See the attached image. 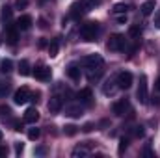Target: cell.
Returning <instances> with one entry per match:
<instances>
[{
	"label": "cell",
	"instance_id": "10",
	"mask_svg": "<svg viewBox=\"0 0 160 158\" xmlns=\"http://www.w3.org/2000/svg\"><path fill=\"white\" fill-rule=\"evenodd\" d=\"M82 114H84V108L80 104H67L65 106V116H69V117H80Z\"/></svg>",
	"mask_w": 160,
	"mask_h": 158
},
{
	"label": "cell",
	"instance_id": "41",
	"mask_svg": "<svg viewBox=\"0 0 160 158\" xmlns=\"http://www.w3.org/2000/svg\"><path fill=\"white\" fill-rule=\"evenodd\" d=\"M0 140H2V130H0Z\"/></svg>",
	"mask_w": 160,
	"mask_h": 158
},
{
	"label": "cell",
	"instance_id": "4",
	"mask_svg": "<svg viewBox=\"0 0 160 158\" xmlns=\"http://www.w3.org/2000/svg\"><path fill=\"white\" fill-rule=\"evenodd\" d=\"M82 63L88 67V69H99L102 65V56L101 54H89L82 60Z\"/></svg>",
	"mask_w": 160,
	"mask_h": 158
},
{
	"label": "cell",
	"instance_id": "6",
	"mask_svg": "<svg viewBox=\"0 0 160 158\" xmlns=\"http://www.w3.org/2000/svg\"><path fill=\"white\" fill-rule=\"evenodd\" d=\"M130 86H132V75L128 71H121L119 75H118V87L128 89Z\"/></svg>",
	"mask_w": 160,
	"mask_h": 158
},
{
	"label": "cell",
	"instance_id": "3",
	"mask_svg": "<svg viewBox=\"0 0 160 158\" xmlns=\"http://www.w3.org/2000/svg\"><path fill=\"white\" fill-rule=\"evenodd\" d=\"M136 95H138V101H140L142 104H145V102H147L149 93H147V77H145V75H142V77H140V86H138Z\"/></svg>",
	"mask_w": 160,
	"mask_h": 158
},
{
	"label": "cell",
	"instance_id": "34",
	"mask_svg": "<svg viewBox=\"0 0 160 158\" xmlns=\"http://www.w3.org/2000/svg\"><path fill=\"white\" fill-rule=\"evenodd\" d=\"M22 149H24V145H22L21 141H17V143H15V151H17V153H22Z\"/></svg>",
	"mask_w": 160,
	"mask_h": 158
},
{
	"label": "cell",
	"instance_id": "12",
	"mask_svg": "<svg viewBox=\"0 0 160 158\" xmlns=\"http://www.w3.org/2000/svg\"><path fill=\"white\" fill-rule=\"evenodd\" d=\"M24 123H30V125H34L38 119H39V112L36 110V108H28L26 112H24Z\"/></svg>",
	"mask_w": 160,
	"mask_h": 158
},
{
	"label": "cell",
	"instance_id": "29",
	"mask_svg": "<svg viewBox=\"0 0 160 158\" xmlns=\"http://www.w3.org/2000/svg\"><path fill=\"white\" fill-rule=\"evenodd\" d=\"M65 134H69V136L77 134V126H75V125H67V126H65Z\"/></svg>",
	"mask_w": 160,
	"mask_h": 158
},
{
	"label": "cell",
	"instance_id": "13",
	"mask_svg": "<svg viewBox=\"0 0 160 158\" xmlns=\"http://www.w3.org/2000/svg\"><path fill=\"white\" fill-rule=\"evenodd\" d=\"M155 7H157L155 0H147V2H143V4H142V7H140V9H142V15H143V17H149V15L155 11Z\"/></svg>",
	"mask_w": 160,
	"mask_h": 158
},
{
	"label": "cell",
	"instance_id": "16",
	"mask_svg": "<svg viewBox=\"0 0 160 158\" xmlns=\"http://www.w3.org/2000/svg\"><path fill=\"white\" fill-rule=\"evenodd\" d=\"M19 28H17V24L15 26H8V41L13 45V43H17V39H19V32H17Z\"/></svg>",
	"mask_w": 160,
	"mask_h": 158
},
{
	"label": "cell",
	"instance_id": "35",
	"mask_svg": "<svg viewBox=\"0 0 160 158\" xmlns=\"http://www.w3.org/2000/svg\"><path fill=\"white\" fill-rule=\"evenodd\" d=\"M118 22L119 24H127V15H119L118 17Z\"/></svg>",
	"mask_w": 160,
	"mask_h": 158
},
{
	"label": "cell",
	"instance_id": "19",
	"mask_svg": "<svg viewBox=\"0 0 160 158\" xmlns=\"http://www.w3.org/2000/svg\"><path fill=\"white\" fill-rule=\"evenodd\" d=\"M58 50H60V41L52 39V41H50V45H48V54H50V58L58 56Z\"/></svg>",
	"mask_w": 160,
	"mask_h": 158
},
{
	"label": "cell",
	"instance_id": "37",
	"mask_svg": "<svg viewBox=\"0 0 160 158\" xmlns=\"http://www.w3.org/2000/svg\"><path fill=\"white\" fill-rule=\"evenodd\" d=\"M45 153H47L45 147H38V149H36V155H45Z\"/></svg>",
	"mask_w": 160,
	"mask_h": 158
},
{
	"label": "cell",
	"instance_id": "31",
	"mask_svg": "<svg viewBox=\"0 0 160 158\" xmlns=\"http://www.w3.org/2000/svg\"><path fill=\"white\" fill-rule=\"evenodd\" d=\"M134 136H136V138H142V136H143V126H136V128H134Z\"/></svg>",
	"mask_w": 160,
	"mask_h": 158
},
{
	"label": "cell",
	"instance_id": "5",
	"mask_svg": "<svg viewBox=\"0 0 160 158\" xmlns=\"http://www.w3.org/2000/svg\"><path fill=\"white\" fill-rule=\"evenodd\" d=\"M30 99H32V93H30L28 87H21V89H17L15 95H13V102H15V104H26Z\"/></svg>",
	"mask_w": 160,
	"mask_h": 158
},
{
	"label": "cell",
	"instance_id": "1",
	"mask_svg": "<svg viewBox=\"0 0 160 158\" xmlns=\"http://www.w3.org/2000/svg\"><path fill=\"white\" fill-rule=\"evenodd\" d=\"M99 34V22H86L80 28V37L84 41H95Z\"/></svg>",
	"mask_w": 160,
	"mask_h": 158
},
{
	"label": "cell",
	"instance_id": "40",
	"mask_svg": "<svg viewBox=\"0 0 160 158\" xmlns=\"http://www.w3.org/2000/svg\"><path fill=\"white\" fill-rule=\"evenodd\" d=\"M157 89L160 91V77H158V80H157Z\"/></svg>",
	"mask_w": 160,
	"mask_h": 158
},
{
	"label": "cell",
	"instance_id": "33",
	"mask_svg": "<svg viewBox=\"0 0 160 158\" xmlns=\"http://www.w3.org/2000/svg\"><path fill=\"white\" fill-rule=\"evenodd\" d=\"M155 26L160 28V9H157V13H155Z\"/></svg>",
	"mask_w": 160,
	"mask_h": 158
},
{
	"label": "cell",
	"instance_id": "38",
	"mask_svg": "<svg viewBox=\"0 0 160 158\" xmlns=\"http://www.w3.org/2000/svg\"><path fill=\"white\" fill-rule=\"evenodd\" d=\"M143 153H145V156H153V151H151V149H149V145H147V147H145V151H143Z\"/></svg>",
	"mask_w": 160,
	"mask_h": 158
},
{
	"label": "cell",
	"instance_id": "22",
	"mask_svg": "<svg viewBox=\"0 0 160 158\" xmlns=\"http://www.w3.org/2000/svg\"><path fill=\"white\" fill-rule=\"evenodd\" d=\"M140 34H142V26H140V24L130 26V30H128V36H130V37H140Z\"/></svg>",
	"mask_w": 160,
	"mask_h": 158
},
{
	"label": "cell",
	"instance_id": "36",
	"mask_svg": "<svg viewBox=\"0 0 160 158\" xmlns=\"http://www.w3.org/2000/svg\"><path fill=\"white\" fill-rule=\"evenodd\" d=\"M84 132H89V130H93V125L91 123H88V125H84V128H82Z\"/></svg>",
	"mask_w": 160,
	"mask_h": 158
},
{
	"label": "cell",
	"instance_id": "26",
	"mask_svg": "<svg viewBox=\"0 0 160 158\" xmlns=\"http://www.w3.org/2000/svg\"><path fill=\"white\" fill-rule=\"evenodd\" d=\"M0 17H2V21H9V19H11V9H9V7H2Z\"/></svg>",
	"mask_w": 160,
	"mask_h": 158
},
{
	"label": "cell",
	"instance_id": "9",
	"mask_svg": "<svg viewBox=\"0 0 160 158\" xmlns=\"http://www.w3.org/2000/svg\"><path fill=\"white\" fill-rule=\"evenodd\" d=\"M127 110H128V99H121V101H118V102L112 106V112H114L116 116H125Z\"/></svg>",
	"mask_w": 160,
	"mask_h": 158
},
{
	"label": "cell",
	"instance_id": "24",
	"mask_svg": "<svg viewBox=\"0 0 160 158\" xmlns=\"http://www.w3.org/2000/svg\"><path fill=\"white\" fill-rule=\"evenodd\" d=\"M99 2H101V0H82V4L86 6V9H88V11H89V9H93L95 6H99Z\"/></svg>",
	"mask_w": 160,
	"mask_h": 158
},
{
	"label": "cell",
	"instance_id": "11",
	"mask_svg": "<svg viewBox=\"0 0 160 158\" xmlns=\"http://www.w3.org/2000/svg\"><path fill=\"white\" fill-rule=\"evenodd\" d=\"M86 11H88V9H86V6H84L82 2H75V4L71 6V11H69V15H71L73 19H78V17H82Z\"/></svg>",
	"mask_w": 160,
	"mask_h": 158
},
{
	"label": "cell",
	"instance_id": "7",
	"mask_svg": "<svg viewBox=\"0 0 160 158\" xmlns=\"http://www.w3.org/2000/svg\"><path fill=\"white\" fill-rule=\"evenodd\" d=\"M34 77L38 80H50V77H52V71H50V67L48 65H38L36 67V71H34Z\"/></svg>",
	"mask_w": 160,
	"mask_h": 158
},
{
	"label": "cell",
	"instance_id": "2",
	"mask_svg": "<svg viewBox=\"0 0 160 158\" xmlns=\"http://www.w3.org/2000/svg\"><path fill=\"white\" fill-rule=\"evenodd\" d=\"M106 47H108V50H123V48L127 47L125 36H121V34L112 36V37L108 39V43H106Z\"/></svg>",
	"mask_w": 160,
	"mask_h": 158
},
{
	"label": "cell",
	"instance_id": "8",
	"mask_svg": "<svg viewBox=\"0 0 160 158\" xmlns=\"http://www.w3.org/2000/svg\"><path fill=\"white\" fill-rule=\"evenodd\" d=\"M62 108H63V101H62V97H58V95L50 97V101H48V112H50V114H58Z\"/></svg>",
	"mask_w": 160,
	"mask_h": 158
},
{
	"label": "cell",
	"instance_id": "23",
	"mask_svg": "<svg viewBox=\"0 0 160 158\" xmlns=\"http://www.w3.org/2000/svg\"><path fill=\"white\" fill-rule=\"evenodd\" d=\"M39 136H41V130H39V128H30V130H28V140L36 141Z\"/></svg>",
	"mask_w": 160,
	"mask_h": 158
},
{
	"label": "cell",
	"instance_id": "27",
	"mask_svg": "<svg viewBox=\"0 0 160 158\" xmlns=\"http://www.w3.org/2000/svg\"><path fill=\"white\" fill-rule=\"evenodd\" d=\"M88 155V149H84V147H77L75 151H73V156L78 158V156H86Z\"/></svg>",
	"mask_w": 160,
	"mask_h": 158
},
{
	"label": "cell",
	"instance_id": "32",
	"mask_svg": "<svg viewBox=\"0 0 160 158\" xmlns=\"http://www.w3.org/2000/svg\"><path fill=\"white\" fill-rule=\"evenodd\" d=\"M127 145H128V140H125V138H123V140L119 141V153H123V151L127 149Z\"/></svg>",
	"mask_w": 160,
	"mask_h": 158
},
{
	"label": "cell",
	"instance_id": "14",
	"mask_svg": "<svg viewBox=\"0 0 160 158\" xmlns=\"http://www.w3.org/2000/svg\"><path fill=\"white\" fill-rule=\"evenodd\" d=\"M30 26H32V17L30 15L19 17V21H17V28L19 30H30Z\"/></svg>",
	"mask_w": 160,
	"mask_h": 158
},
{
	"label": "cell",
	"instance_id": "25",
	"mask_svg": "<svg viewBox=\"0 0 160 158\" xmlns=\"http://www.w3.org/2000/svg\"><path fill=\"white\" fill-rule=\"evenodd\" d=\"M127 9H128L127 4H116L114 6V13H127Z\"/></svg>",
	"mask_w": 160,
	"mask_h": 158
},
{
	"label": "cell",
	"instance_id": "39",
	"mask_svg": "<svg viewBox=\"0 0 160 158\" xmlns=\"http://www.w3.org/2000/svg\"><path fill=\"white\" fill-rule=\"evenodd\" d=\"M6 153H8V149H6V147H2V145H0V156H6Z\"/></svg>",
	"mask_w": 160,
	"mask_h": 158
},
{
	"label": "cell",
	"instance_id": "17",
	"mask_svg": "<svg viewBox=\"0 0 160 158\" xmlns=\"http://www.w3.org/2000/svg\"><path fill=\"white\" fill-rule=\"evenodd\" d=\"M78 99L82 101V102H86V104H89L91 102V99H93V95H91V89H80L78 91Z\"/></svg>",
	"mask_w": 160,
	"mask_h": 158
},
{
	"label": "cell",
	"instance_id": "15",
	"mask_svg": "<svg viewBox=\"0 0 160 158\" xmlns=\"http://www.w3.org/2000/svg\"><path fill=\"white\" fill-rule=\"evenodd\" d=\"M67 75H69L73 80H80V77H82V73H80V69H78L77 63H71V65L67 67Z\"/></svg>",
	"mask_w": 160,
	"mask_h": 158
},
{
	"label": "cell",
	"instance_id": "28",
	"mask_svg": "<svg viewBox=\"0 0 160 158\" xmlns=\"http://www.w3.org/2000/svg\"><path fill=\"white\" fill-rule=\"evenodd\" d=\"M8 91H9V82H2V80H0V97L6 95Z\"/></svg>",
	"mask_w": 160,
	"mask_h": 158
},
{
	"label": "cell",
	"instance_id": "20",
	"mask_svg": "<svg viewBox=\"0 0 160 158\" xmlns=\"http://www.w3.org/2000/svg\"><path fill=\"white\" fill-rule=\"evenodd\" d=\"M116 82H118V80H116ZM116 82H114V80H108V82L102 86V91H104V95H112V93L116 91V86H114Z\"/></svg>",
	"mask_w": 160,
	"mask_h": 158
},
{
	"label": "cell",
	"instance_id": "18",
	"mask_svg": "<svg viewBox=\"0 0 160 158\" xmlns=\"http://www.w3.org/2000/svg\"><path fill=\"white\" fill-rule=\"evenodd\" d=\"M19 73L22 75V77H28L32 71H30V63H28V60H21L19 62Z\"/></svg>",
	"mask_w": 160,
	"mask_h": 158
},
{
	"label": "cell",
	"instance_id": "21",
	"mask_svg": "<svg viewBox=\"0 0 160 158\" xmlns=\"http://www.w3.org/2000/svg\"><path fill=\"white\" fill-rule=\"evenodd\" d=\"M11 69H13V62L11 60H2L0 62V71L2 73H9Z\"/></svg>",
	"mask_w": 160,
	"mask_h": 158
},
{
	"label": "cell",
	"instance_id": "30",
	"mask_svg": "<svg viewBox=\"0 0 160 158\" xmlns=\"http://www.w3.org/2000/svg\"><path fill=\"white\" fill-rule=\"evenodd\" d=\"M26 6H28V0H17V2H15V7H17V9H24Z\"/></svg>",
	"mask_w": 160,
	"mask_h": 158
}]
</instances>
